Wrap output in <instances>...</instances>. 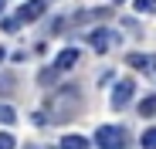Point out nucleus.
Masks as SVG:
<instances>
[{
	"label": "nucleus",
	"instance_id": "4",
	"mask_svg": "<svg viewBox=\"0 0 156 149\" xmlns=\"http://www.w3.org/2000/svg\"><path fill=\"white\" fill-rule=\"evenodd\" d=\"M133 78H122L115 88H112V109H122V105H129V98H133Z\"/></svg>",
	"mask_w": 156,
	"mask_h": 149
},
{
	"label": "nucleus",
	"instance_id": "18",
	"mask_svg": "<svg viewBox=\"0 0 156 149\" xmlns=\"http://www.w3.org/2000/svg\"><path fill=\"white\" fill-rule=\"evenodd\" d=\"M112 4H122V0H112Z\"/></svg>",
	"mask_w": 156,
	"mask_h": 149
},
{
	"label": "nucleus",
	"instance_id": "5",
	"mask_svg": "<svg viewBox=\"0 0 156 149\" xmlns=\"http://www.w3.org/2000/svg\"><path fill=\"white\" fill-rule=\"evenodd\" d=\"M126 61H129V68H136L143 74H156V54H129Z\"/></svg>",
	"mask_w": 156,
	"mask_h": 149
},
{
	"label": "nucleus",
	"instance_id": "6",
	"mask_svg": "<svg viewBox=\"0 0 156 149\" xmlns=\"http://www.w3.org/2000/svg\"><path fill=\"white\" fill-rule=\"evenodd\" d=\"M41 14H44V0H27V4L17 10V20H20V24H31V20H37Z\"/></svg>",
	"mask_w": 156,
	"mask_h": 149
},
{
	"label": "nucleus",
	"instance_id": "13",
	"mask_svg": "<svg viewBox=\"0 0 156 149\" xmlns=\"http://www.w3.org/2000/svg\"><path fill=\"white\" fill-rule=\"evenodd\" d=\"M0 149H14V136L10 132H0Z\"/></svg>",
	"mask_w": 156,
	"mask_h": 149
},
{
	"label": "nucleus",
	"instance_id": "8",
	"mask_svg": "<svg viewBox=\"0 0 156 149\" xmlns=\"http://www.w3.org/2000/svg\"><path fill=\"white\" fill-rule=\"evenodd\" d=\"M139 115H146V119L156 115V95H146L143 102H139Z\"/></svg>",
	"mask_w": 156,
	"mask_h": 149
},
{
	"label": "nucleus",
	"instance_id": "15",
	"mask_svg": "<svg viewBox=\"0 0 156 149\" xmlns=\"http://www.w3.org/2000/svg\"><path fill=\"white\" fill-rule=\"evenodd\" d=\"M10 88H14V81H10V78H0V95H4V92H10Z\"/></svg>",
	"mask_w": 156,
	"mask_h": 149
},
{
	"label": "nucleus",
	"instance_id": "17",
	"mask_svg": "<svg viewBox=\"0 0 156 149\" xmlns=\"http://www.w3.org/2000/svg\"><path fill=\"white\" fill-rule=\"evenodd\" d=\"M0 14H4V0H0Z\"/></svg>",
	"mask_w": 156,
	"mask_h": 149
},
{
	"label": "nucleus",
	"instance_id": "10",
	"mask_svg": "<svg viewBox=\"0 0 156 149\" xmlns=\"http://www.w3.org/2000/svg\"><path fill=\"white\" fill-rule=\"evenodd\" d=\"M136 10L139 14H153L156 10V0H136Z\"/></svg>",
	"mask_w": 156,
	"mask_h": 149
},
{
	"label": "nucleus",
	"instance_id": "7",
	"mask_svg": "<svg viewBox=\"0 0 156 149\" xmlns=\"http://www.w3.org/2000/svg\"><path fill=\"white\" fill-rule=\"evenodd\" d=\"M75 61H78V47H65V51L58 54V61H55V71H68Z\"/></svg>",
	"mask_w": 156,
	"mask_h": 149
},
{
	"label": "nucleus",
	"instance_id": "12",
	"mask_svg": "<svg viewBox=\"0 0 156 149\" xmlns=\"http://www.w3.org/2000/svg\"><path fill=\"white\" fill-rule=\"evenodd\" d=\"M0 122H7V126L14 122V109L10 105H0Z\"/></svg>",
	"mask_w": 156,
	"mask_h": 149
},
{
	"label": "nucleus",
	"instance_id": "1",
	"mask_svg": "<svg viewBox=\"0 0 156 149\" xmlns=\"http://www.w3.org/2000/svg\"><path fill=\"white\" fill-rule=\"evenodd\" d=\"M75 98H78V92L75 88H65V92H58L55 98L48 102V109H51V115H58V119H68V115H75Z\"/></svg>",
	"mask_w": 156,
	"mask_h": 149
},
{
	"label": "nucleus",
	"instance_id": "3",
	"mask_svg": "<svg viewBox=\"0 0 156 149\" xmlns=\"http://www.w3.org/2000/svg\"><path fill=\"white\" fill-rule=\"evenodd\" d=\"M88 44L95 47V51H98V54H105V51H109V47L115 44V34H112L109 27H98V31H92V34H88Z\"/></svg>",
	"mask_w": 156,
	"mask_h": 149
},
{
	"label": "nucleus",
	"instance_id": "16",
	"mask_svg": "<svg viewBox=\"0 0 156 149\" xmlns=\"http://www.w3.org/2000/svg\"><path fill=\"white\" fill-rule=\"evenodd\" d=\"M4 58H7V51H4V47H0V61H4Z\"/></svg>",
	"mask_w": 156,
	"mask_h": 149
},
{
	"label": "nucleus",
	"instance_id": "9",
	"mask_svg": "<svg viewBox=\"0 0 156 149\" xmlns=\"http://www.w3.org/2000/svg\"><path fill=\"white\" fill-rule=\"evenodd\" d=\"M61 149H88V142L82 136H65L61 139Z\"/></svg>",
	"mask_w": 156,
	"mask_h": 149
},
{
	"label": "nucleus",
	"instance_id": "2",
	"mask_svg": "<svg viewBox=\"0 0 156 149\" xmlns=\"http://www.w3.org/2000/svg\"><path fill=\"white\" fill-rule=\"evenodd\" d=\"M95 142L102 149H126V129L122 126H102L98 136H95Z\"/></svg>",
	"mask_w": 156,
	"mask_h": 149
},
{
	"label": "nucleus",
	"instance_id": "14",
	"mask_svg": "<svg viewBox=\"0 0 156 149\" xmlns=\"http://www.w3.org/2000/svg\"><path fill=\"white\" fill-rule=\"evenodd\" d=\"M17 27H20V20H17V14H14V17H7V20H4V31H17Z\"/></svg>",
	"mask_w": 156,
	"mask_h": 149
},
{
	"label": "nucleus",
	"instance_id": "11",
	"mask_svg": "<svg viewBox=\"0 0 156 149\" xmlns=\"http://www.w3.org/2000/svg\"><path fill=\"white\" fill-rule=\"evenodd\" d=\"M143 149H156V129H146V136H143Z\"/></svg>",
	"mask_w": 156,
	"mask_h": 149
}]
</instances>
